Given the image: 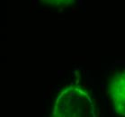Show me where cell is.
Wrapping results in <instances>:
<instances>
[{
	"label": "cell",
	"mask_w": 125,
	"mask_h": 117,
	"mask_svg": "<svg viewBox=\"0 0 125 117\" xmlns=\"http://www.w3.org/2000/svg\"><path fill=\"white\" fill-rule=\"evenodd\" d=\"M51 117H98V113L89 92L72 85L58 96Z\"/></svg>",
	"instance_id": "6da1fadb"
},
{
	"label": "cell",
	"mask_w": 125,
	"mask_h": 117,
	"mask_svg": "<svg viewBox=\"0 0 125 117\" xmlns=\"http://www.w3.org/2000/svg\"><path fill=\"white\" fill-rule=\"evenodd\" d=\"M43 2L51 5V6H68L73 3L74 0H42Z\"/></svg>",
	"instance_id": "3957f363"
},
{
	"label": "cell",
	"mask_w": 125,
	"mask_h": 117,
	"mask_svg": "<svg viewBox=\"0 0 125 117\" xmlns=\"http://www.w3.org/2000/svg\"><path fill=\"white\" fill-rule=\"evenodd\" d=\"M111 96L114 112L125 117V69L114 75L110 84Z\"/></svg>",
	"instance_id": "7a4b0ae2"
}]
</instances>
